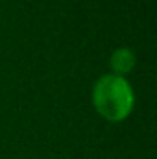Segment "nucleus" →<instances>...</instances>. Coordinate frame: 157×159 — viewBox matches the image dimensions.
Returning <instances> with one entry per match:
<instances>
[{
    "mask_svg": "<svg viewBox=\"0 0 157 159\" xmlns=\"http://www.w3.org/2000/svg\"><path fill=\"white\" fill-rule=\"evenodd\" d=\"M109 63H111V69H113L111 74H117V76L124 78V74H128L135 67V54L129 48H118L111 56Z\"/></svg>",
    "mask_w": 157,
    "mask_h": 159,
    "instance_id": "2",
    "label": "nucleus"
},
{
    "mask_svg": "<svg viewBox=\"0 0 157 159\" xmlns=\"http://www.w3.org/2000/svg\"><path fill=\"white\" fill-rule=\"evenodd\" d=\"M92 104L107 120H122L133 109V89L122 76L105 74L92 87Z\"/></svg>",
    "mask_w": 157,
    "mask_h": 159,
    "instance_id": "1",
    "label": "nucleus"
}]
</instances>
